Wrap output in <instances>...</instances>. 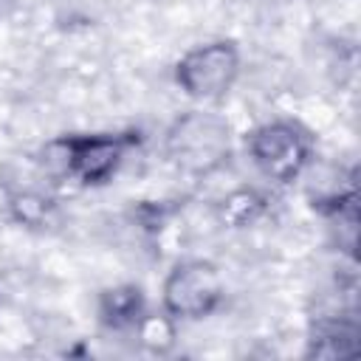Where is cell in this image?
Here are the masks:
<instances>
[{
    "instance_id": "3957f363",
    "label": "cell",
    "mask_w": 361,
    "mask_h": 361,
    "mask_svg": "<svg viewBox=\"0 0 361 361\" xmlns=\"http://www.w3.org/2000/svg\"><path fill=\"white\" fill-rule=\"evenodd\" d=\"M231 130L228 121L209 110H189L166 130L169 161L189 175H209L228 161Z\"/></svg>"
},
{
    "instance_id": "5b68a950",
    "label": "cell",
    "mask_w": 361,
    "mask_h": 361,
    "mask_svg": "<svg viewBox=\"0 0 361 361\" xmlns=\"http://www.w3.org/2000/svg\"><path fill=\"white\" fill-rule=\"evenodd\" d=\"M240 65L243 56L234 39H209L189 48L175 62L172 76L183 96L195 102H217L234 87Z\"/></svg>"
},
{
    "instance_id": "7a4b0ae2",
    "label": "cell",
    "mask_w": 361,
    "mask_h": 361,
    "mask_svg": "<svg viewBox=\"0 0 361 361\" xmlns=\"http://www.w3.org/2000/svg\"><path fill=\"white\" fill-rule=\"evenodd\" d=\"M245 152L257 172L279 186H288L305 175L313 161V135L290 118H276L254 127L245 135Z\"/></svg>"
},
{
    "instance_id": "52a82bcc",
    "label": "cell",
    "mask_w": 361,
    "mask_h": 361,
    "mask_svg": "<svg viewBox=\"0 0 361 361\" xmlns=\"http://www.w3.org/2000/svg\"><path fill=\"white\" fill-rule=\"evenodd\" d=\"M149 310L147 305V293L141 285L135 282H121V285H110L99 293L96 299V313H99V324L110 333H133L135 324L141 322V316Z\"/></svg>"
},
{
    "instance_id": "6da1fadb",
    "label": "cell",
    "mask_w": 361,
    "mask_h": 361,
    "mask_svg": "<svg viewBox=\"0 0 361 361\" xmlns=\"http://www.w3.org/2000/svg\"><path fill=\"white\" fill-rule=\"evenodd\" d=\"M141 144V133H79L54 138L42 158L56 175H65L82 186H104L116 178L130 149Z\"/></svg>"
},
{
    "instance_id": "277c9868",
    "label": "cell",
    "mask_w": 361,
    "mask_h": 361,
    "mask_svg": "<svg viewBox=\"0 0 361 361\" xmlns=\"http://www.w3.org/2000/svg\"><path fill=\"white\" fill-rule=\"evenodd\" d=\"M226 299V285L214 262L189 257L178 259L161 285V310L175 322L209 319Z\"/></svg>"
},
{
    "instance_id": "9c48e42d",
    "label": "cell",
    "mask_w": 361,
    "mask_h": 361,
    "mask_svg": "<svg viewBox=\"0 0 361 361\" xmlns=\"http://www.w3.org/2000/svg\"><path fill=\"white\" fill-rule=\"evenodd\" d=\"M6 206H8V217L17 226H25V228H48V226H54L56 212H59L56 200L48 192H39V189H17V192H11Z\"/></svg>"
},
{
    "instance_id": "ba28073f",
    "label": "cell",
    "mask_w": 361,
    "mask_h": 361,
    "mask_svg": "<svg viewBox=\"0 0 361 361\" xmlns=\"http://www.w3.org/2000/svg\"><path fill=\"white\" fill-rule=\"evenodd\" d=\"M265 212H268V197L254 186H237L226 192L214 206V214L226 228H248L257 220H262Z\"/></svg>"
},
{
    "instance_id": "30bf717a",
    "label": "cell",
    "mask_w": 361,
    "mask_h": 361,
    "mask_svg": "<svg viewBox=\"0 0 361 361\" xmlns=\"http://www.w3.org/2000/svg\"><path fill=\"white\" fill-rule=\"evenodd\" d=\"M133 333H135L138 344H141L147 353H152V355H166V353H172L175 344H178V322H175L172 316H166L164 310H161V313L147 310V313L141 316V322L135 324Z\"/></svg>"
},
{
    "instance_id": "8992f818",
    "label": "cell",
    "mask_w": 361,
    "mask_h": 361,
    "mask_svg": "<svg viewBox=\"0 0 361 361\" xmlns=\"http://www.w3.org/2000/svg\"><path fill=\"white\" fill-rule=\"evenodd\" d=\"M358 353V322L355 316H341V313H327L316 316L307 327V358H322V361H341L353 358Z\"/></svg>"
}]
</instances>
